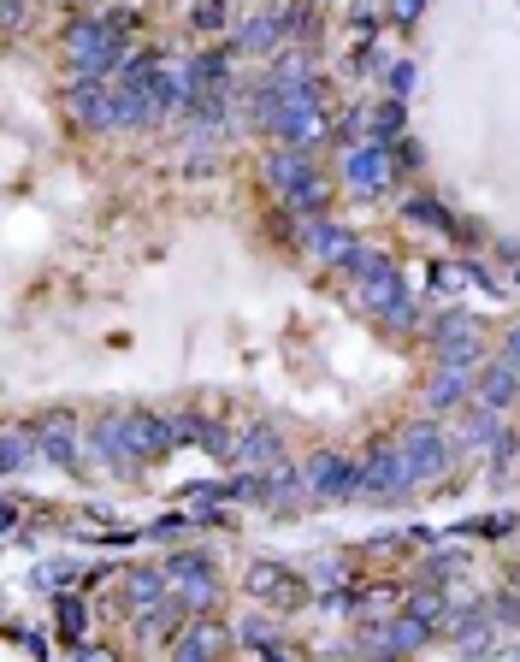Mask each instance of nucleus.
I'll use <instances>...</instances> for the list:
<instances>
[{
	"label": "nucleus",
	"instance_id": "f257e3e1",
	"mask_svg": "<svg viewBox=\"0 0 520 662\" xmlns=\"http://www.w3.org/2000/svg\"><path fill=\"white\" fill-rule=\"evenodd\" d=\"M65 54H71L77 77H101L107 66H125V24H113V18H83V24H71Z\"/></svg>",
	"mask_w": 520,
	"mask_h": 662
},
{
	"label": "nucleus",
	"instance_id": "f03ea898",
	"mask_svg": "<svg viewBox=\"0 0 520 662\" xmlns=\"http://www.w3.org/2000/svg\"><path fill=\"white\" fill-rule=\"evenodd\" d=\"M408 485H414V467H408V456H402V444L379 438L373 456H367V467H361V497H373V503H396Z\"/></svg>",
	"mask_w": 520,
	"mask_h": 662
},
{
	"label": "nucleus",
	"instance_id": "7ed1b4c3",
	"mask_svg": "<svg viewBox=\"0 0 520 662\" xmlns=\"http://www.w3.org/2000/svg\"><path fill=\"white\" fill-rule=\"evenodd\" d=\"M308 491H314V503L361 497V467L343 462V456H314V462H308Z\"/></svg>",
	"mask_w": 520,
	"mask_h": 662
},
{
	"label": "nucleus",
	"instance_id": "20e7f679",
	"mask_svg": "<svg viewBox=\"0 0 520 662\" xmlns=\"http://www.w3.org/2000/svg\"><path fill=\"white\" fill-rule=\"evenodd\" d=\"M396 444H402V456H408V467H414V479H438V473L450 467V444H444V432H438V426H426V420H420V426H408Z\"/></svg>",
	"mask_w": 520,
	"mask_h": 662
},
{
	"label": "nucleus",
	"instance_id": "39448f33",
	"mask_svg": "<svg viewBox=\"0 0 520 662\" xmlns=\"http://www.w3.org/2000/svg\"><path fill=\"white\" fill-rule=\"evenodd\" d=\"M125 438H130V456L136 462H154V456H166L172 444H178V432H172V420H160V414H125Z\"/></svg>",
	"mask_w": 520,
	"mask_h": 662
},
{
	"label": "nucleus",
	"instance_id": "423d86ee",
	"mask_svg": "<svg viewBox=\"0 0 520 662\" xmlns=\"http://www.w3.org/2000/svg\"><path fill=\"white\" fill-rule=\"evenodd\" d=\"M172 586H178V609H207L213 592H219L207 556H178V562H172Z\"/></svg>",
	"mask_w": 520,
	"mask_h": 662
},
{
	"label": "nucleus",
	"instance_id": "0eeeda50",
	"mask_svg": "<svg viewBox=\"0 0 520 662\" xmlns=\"http://www.w3.org/2000/svg\"><path fill=\"white\" fill-rule=\"evenodd\" d=\"M390 166H396V160L385 154V142L373 136V142H361V148H349V166H343V178H349L355 190H367V196H373V190H385Z\"/></svg>",
	"mask_w": 520,
	"mask_h": 662
},
{
	"label": "nucleus",
	"instance_id": "6e6552de",
	"mask_svg": "<svg viewBox=\"0 0 520 662\" xmlns=\"http://www.w3.org/2000/svg\"><path fill=\"white\" fill-rule=\"evenodd\" d=\"M438 361H444V367H473V361H479V326L461 320V314L438 320Z\"/></svg>",
	"mask_w": 520,
	"mask_h": 662
},
{
	"label": "nucleus",
	"instance_id": "1a4fd4ad",
	"mask_svg": "<svg viewBox=\"0 0 520 662\" xmlns=\"http://www.w3.org/2000/svg\"><path fill=\"white\" fill-rule=\"evenodd\" d=\"M266 178L278 184V196H296L308 178H314V160H308V148L302 142H290V148H278L272 160H266Z\"/></svg>",
	"mask_w": 520,
	"mask_h": 662
},
{
	"label": "nucleus",
	"instance_id": "9d476101",
	"mask_svg": "<svg viewBox=\"0 0 520 662\" xmlns=\"http://www.w3.org/2000/svg\"><path fill=\"white\" fill-rule=\"evenodd\" d=\"M249 592L266 597V603H284V609L308 597V592H302V580H296L290 568H272V562H255V568H249Z\"/></svg>",
	"mask_w": 520,
	"mask_h": 662
},
{
	"label": "nucleus",
	"instance_id": "9b49d317",
	"mask_svg": "<svg viewBox=\"0 0 520 662\" xmlns=\"http://www.w3.org/2000/svg\"><path fill=\"white\" fill-rule=\"evenodd\" d=\"M520 391V361H497V367H485V379H479V408H509Z\"/></svg>",
	"mask_w": 520,
	"mask_h": 662
},
{
	"label": "nucleus",
	"instance_id": "f8f14e48",
	"mask_svg": "<svg viewBox=\"0 0 520 662\" xmlns=\"http://www.w3.org/2000/svg\"><path fill=\"white\" fill-rule=\"evenodd\" d=\"M36 450L54 467H77V432H71V414H48V432H36Z\"/></svg>",
	"mask_w": 520,
	"mask_h": 662
},
{
	"label": "nucleus",
	"instance_id": "ddd939ff",
	"mask_svg": "<svg viewBox=\"0 0 520 662\" xmlns=\"http://www.w3.org/2000/svg\"><path fill=\"white\" fill-rule=\"evenodd\" d=\"M107 101H113V95H107L95 77H77V83H71V113H77L83 125H113V107H107Z\"/></svg>",
	"mask_w": 520,
	"mask_h": 662
},
{
	"label": "nucleus",
	"instance_id": "4468645a",
	"mask_svg": "<svg viewBox=\"0 0 520 662\" xmlns=\"http://www.w3.org/2000/svg\"><path fill=\"white\" fill-rule=\"evenodd\" d=\"M308 249H314L325 266H349V255H355L361 243H355L343 225H308Z\"/></svg>",
	"mask_w": 520,
	"mask_h": 662
},
{
	"label": "nucleus",
	"instance_id": "2eb2a0df",
	"mask_svg": "<svg viewBox=\"0 0 520 662\" xmlns=\"http://www.w3.org/2000/svg\"><path fill=\"white\" fill-rule=\"evenodd\" d=\"M314 491H308V473H290V467H272L266 473V503L272 509H302Z\"/></svg>",
	"mask_w": 520,
	"mask_h": 662
},
{
	"label": "nucleus",
	"instance_id": "dca6fc26",
	"mask_svg": "<svg viewBox=\"0 0 520 662\" xmlns=\"http://www.w3.org/2000/svg\"><path fill=\"white\" fill-rule=\"evenodd\" d=\"M402 213H408V225H426V231H444V237H461V231H467V225L450 219V207H444L438 196H414Z\"/></svg>",
	"mask_w": 520,
	"mask_h": 662
},
{
	"label": "nucleus",
	"instance_id": "f3484780",
	"mask_svg": "<svg viewBox=\"0 0 520 662\" xmlns=\"http://www.w3.org/2000/svg\"><path fill=\"white\" fill-rule=\"evenodd\" d=\"M237 462H249V467H278V432H266V426L243 432V438H237Z\"/></svg>",
	"mask_w": 520,
	"mask_h": 662
},
{
	"label": "nucleus",
	"instance_id": "a211bd4d",
	"mask_svg": "<svg viewBox=\"0 0 520 662\" xmlns=\"http://www.w3.org/2000/svg\"><path fill=\"white\" fill-rule=\"evenodd\" d=\"M278 36H284L278 12H272V18H249V24L237 30V48H249V54H266V48H278Z\"/></svg>",
	"mask_w": 520,
	"mask_h": 662
},
{
	"label": "nucleus",
	"instance_id": "6ab92c4d",
	"mask_svg": "<svg viewBox=\"0 0 520 662\" xmlns=\"http://www.w3.org/2000/svg\"><path fill=\"white\" fill-rule=\"evenodd\" d=\"M461 397H467V367H444L426 391V408H455Z\"/></svg>",
	"mask_w": 520,
	"mask_h": 662
},
{
	"label": "nucleus",
	"instance_id": "aec40b11",
	"mask_svg": "<svg viewBox=\"0 0 520 662\" xmlns=\"http://www.w3.org/2000/svg\"><path fill=\"white\" fill-rule=\"evenodd\" d=\"M166 574H172V568H166ZM166 574H160V568H136V574H130V597H136L142 609L166 603Z\"/></svg>",
	"mask_w": 520,
	"mask_h": 662
},
{
	"label": "nucleus",
	"instance_id": "412c9836",
	"mask_svg": "<svg viewBox=\"0 0 520 662\" xmlns=\"http://www.w3.org/2000/svg\"><path fill=\"white\" fill-rule=\"evenodd\" d=\"M219 645H225V633H219V627H207V621H195L190 633L178 639V657H213Z\"/></svg>",
	"mask_w": 520,
	"mask_h": 662
},
{
	"label": "nucleus",
	"instance_id": "4be33fe9",
	"mask_svg": "<svg viewBox=\"0 0 520 662\" xmlns=\"http://www.w3.org/2000/svg\"><path fill=\"white\" fill-rule=\"evenodd\" d=\"M54 615H60V633L77 639V633H83V621H89V603H83L77 592H60V597H54Z\"/></svg>",
	"mask_w": 520,
	"mask_h": 662
},
{
	"label": "nucleus",
	"instance_id": "5701e85b",
	"mask_svg": "<svg viewBox=\"0 0 520 662\" xmlns=\"http://www.w3.org/2000/svg\"><path fill=\"white\" fill-rule=\"evenodd\" d=\"M373 136H379V142H396V136H402V95H390L385 107L373 113Z\"/></svg>",
	"mask_w": 520,
	"mask_h": 662
},
{
	"label": "nucleus",
	"instance_id": "b1692460",
	"mask_svg": "<svg viewBox=\"0 0 520 662\" xmlns=\"http://www.w3.org/2000/svg\"><path fill=\"white\" fill-rule=\"evenodd\" d=\"M0 462H6V473H18V467L30 462V438H24V432H6V450H0Z\"/></svg>",
	"mask_w": 520,
	"mask_h": 662
},
{
	"label": "nucleus",
	"instance_id": "393cba45",
	"mask_svg": "<svg viewBox=\"0 0 520 662\" xmlns=\"http://www.w3.org/2000/svg\"><path fill=\"white\" fill-rule=\"evenodd\" d=\"M515 527V521H509V515H479V521H467V527L461 532H473V538H503V532Z\"/></svg>",
	"mask_w": 520,
	"mask_h": 662
},
{
	"label": "nucleus",
	"instance_id": "a878e982",
	"mask_svg": "<svg viewBox=\"0 0 520 662\" xmlns=\"http://www.w3.org/2000/svg\"><path fill=\"white\" fill-rule=\"evenodd\" d=\"M290 207H302V213H320V207H325V184H320V178H308V184L290 196Z\"/></svg>",
	"mask_w": 520,
	"mask_h": 662
},
{
	"label": "nucleus",
	"instance_id": "bb28decb",
	"mask_svg": "<svg viewBox=\"0 0 520 662\" xmlns=\"http://www.w3.org/2000/svg\"><path fill=\"white\" fill-rule=\"evenodd\" d=\"M385 77H390V95H408V89L420 83V71H414V60H402V66H390Z\"/></svg>",
	"mask_w": 520,
	"mask_h": 662
},
{
	"label": "nucleus",
	"instance_id": "cd10ccee",
	"mask_svg": "<svg viewBox=\"0 0 520 662\" xmlns=\"http://www.w3.org/2000/svg\"><path fill=\"white\" fill-rule=\"evenodd\" d=\"M390 148H396V172H414V166H420V142H414V136H396Z\"/></svg>",
	"mask_w": 520,
	"mask_h": 662
},
{
	"label": "nucleus",
	"instance_id": "c85d7f7f",
	"mask_svg": "<svg viewBox=\"0 0 520 662\" xmlns=\"http://www.w3.org/2000/svg\"><path fill=\"white\" fill-rule=\"evenodd\" d=\"M225 24V0H201L195 6V30H219Z\"/></svg>",
	"mask_w": 520,
	"mask_h": 662
},
{
	"label": "nucleus",
	"instance_id": "c756f323",
	"mask_svg": "<svg viewBox=\"0 0 520 662\" xmlns=\"http://www.w3.org/2000/svg\"><path fill=\"white\" fill-rule=\"evenodd\" d=\"M426 278H432V290H444V296H450L455 284H461V278H467V266H432V272H426Z\"/></svg>",
	"mask_w": 520,
	"mask_h": 662
},
{
	"label": "nucleus",
	"instance_id": "7c9ffc66",
	"mask_svg": "<svg viewBox=\"0 0 520 662\" xmlns=\"http://www.w3.org/2000/svg\"><path fill=\"white\" fill-rule=\"evenodd\" d=\"M509 456H515V432H497V438H491V467L503 473V467H509Z\"/></svg>",
	"mask_w": 520,
	"mask_h": 662
},
{
	"label": "nucleus",
	"instance_id": "2f4dec72",
	"mask_svg": "<svg viewBox=\"0 0 520 662\" xmlns=\"http://www.w3.org/2000/svg\"><path fill=\"white\" fill-rule=\"evenodd\" d=\"M408 615H420V621H432V615H444V597H438V592H420L414 603H408Z\"/></svg>",
	"mask_w": 520,
	"mask_h": 662
},
{
	"label": "nucleus",
	"instance_id": "473e14b6",
	"mask_svg": "<svg viewBox=\"0 0 520 662\" xmlns=\"http://www.w3.org/2000/svg\"><path fill=\"white\" fill-rule=\"evenodd\" d=\"M190 527H195L190 515H166V521H154L148 532H154V538H178V532H190Z\"/></svg>",
	"mask_w": 520,
	"mask_h": 662
},
{
	"label": "nucleus",
	"instance_id": "72a5a7b5",
	"mask_svg": "<svg viewBox=\"0 0 520 662\" xmlns=\"http://www.w3.org/2000/svg\"><path fill=\"white\" fill-rule=\"evenodd\" d=\"M420 6H426V0H396V18H414Z\"/></svg>",
	"mask_w": 520,
	"mask_h": 662
},
{
	"label": "nucleus",
	"instance_id": "f704fd0d",
	"mask_svg": "<svg viewBox=\"0 0 520 662\" xmlns=\"http://www.w3.org/2000/svg\"><path fill=\"white\" fill-rule=\"evenodd\" d=\"M509 355H515V361H520V331H515V337H509Z\"/></svg>",
	"mask_w": 520,
	"mask_h": 662
},
{
	"label": "nucleus",
	"instance_id": "c9c22d12",
	"mask_svg": "<svg viewBox=\"0 0 520 662\" xmlns=\"http://www.w3.org/2000/svg\"><path fill=\"white\" fill-rule=\"evenodd\" d=\"M515 284H520V261H515Z\"/></svg>",
	"mask_w": 520,
	"mask_h": 662
},
{
	"label": "nucleus",
	"instance_id": "e433bc0d",
	"mask_svg": "<svg viewBox=\"0 0 520 662\" xmlns=\"http://www.w3.org/2000/svg\"><path fill=\"white\" fill-rule=\"evenodd\" d=\"M515 592H520V574H515Z\"/></svg>",
	"mask_w": 520,
	"mask_h": 662
}]
</instances>
